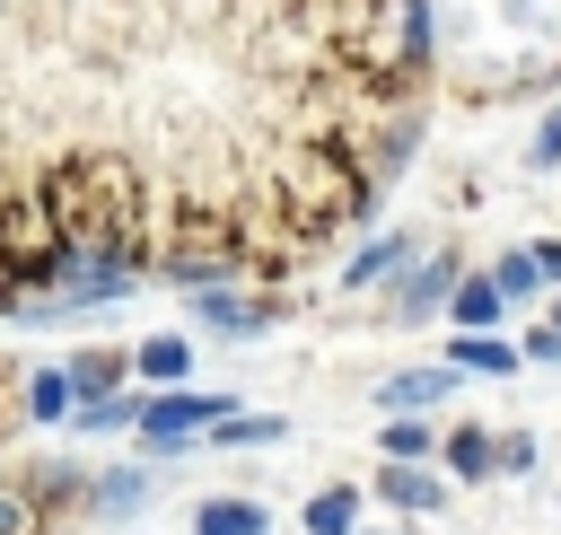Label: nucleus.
Listing matches in <instances>:
<instances>
[{"label":"nucleus","mask_w":561,"mask_h":535,"mask_svg":"<svg viewBox=\"0 0 561 535\" xmlns=\"http://www.w3.org/2000/svg\"><path fill=\"white\" fill-rule=\"evenodd\" d=\"M359 535H403V526H359Z\"/></svg>","instance_id":"nucleus-27"},{"label":"nucleus","mask_w":561,"mask_h":535,"mask_svg":"<svg viewBox=\"0 0 561 535\" xmlns=\"http://www.w3.org/2000/svg\"><path fill=\"white\" fill-rule=\"evenodd\" d=\"M140 412H149V395H123V386H114V395H96V403H79L70 421L105 439V430H140Z\"/></svg>","instance_id":"nucleus-16"},{"label":"nucleus","mask_w":561,"mask_h":535,"mask_svg":"<svg viewBox=\"0 0 561 535\" xmlns=\"http://www.w3.org/2000/svg\"><path fill=\"white\" fill-rule=\"evenodd\" d=\"M228 412H237V403H228V395H210V386H158V395H149V412H140V439H149L158 456H175V447L210 439Z\"/></svg>","instance_id":"nucleus-2"},{"label":"nucleus","mask_w":561,"mask_h":535,"mask_svg":"<svg viewBox=\"0 0 561 535\" xmlns=\"http://www.w3.org/2000/svg\"><path fill=\"white\" fill-rule=\"evenodd\" d=\"M193 351H202L193 333H149V342H131V377H140L149 395H158V386H184V377H193Z\"/></svg>","instance_id":"nucleus-8"},{"label":"nucleus","mask_w":561,"mask_h":535,"mask_svg":"<svg viewBox=\"0 0 561 535\" xmlns=\"http://www.w3.org/2000/svg\"><path fill=\"white\" fill-rule=\"evenodd\" d=\"M552 325H561V289H552Z\"/></svg>","instance_id":"nucleus-28"},{"label":"nucleus","mask_w":561,"mask_h":535,"mask_svg":"<svg viewBox=\"0 0 561 535\" xmlns=\"http://www.w3.org/2000/svg\"><path fill=\"white\" fill-rule=\"evenodd\" d=\"M193 535H272V517H263V500H202Z\"/></svg>","instance_id":"nucleus-14"},{"label":"nucleus","mask_w":561,"mask_h":535,"mask_svg":"<svg viewBox=\"0 0 561 535\" xmlns=\"http://www.w3.org/2000/svg\"><path fill=\"white\" fill-rule=\"evenodd\" d=\"M517 351L552 368V360H561V325H552V316H543V325H526V333H517Z\"/></svg>","instance_id":"nucleus-24"},{"label":"nucleus","mask_w":561,"mask_h":535,"mask_svg":"<svg viewBox=\"0 0 561 535\" xmlns=\"http://www.w3.org/2000/svg\"><path fill=\"white\" fill-rule=\"evenodd\" d=\"M456 281H465V263L456 254H421L403 281H394V325H421V316H447V298H456Z\"/></svg>","instance_id":"nucleus-3"},{"label":"nucleus","mask_w":561,"mask_h":535,"mask_svg":"<svg viewBox=\"0 0 561 535\" xmlns=\"http://www.w3.org/2000/svg\"><path fill=\"white\" fill-rule=\"evenodd\" d=\"M412 263H421V254H412V237H394V228H386V237H368V246L351 254L342 289H394V281H403Z\"/></svg>","instance_id":"nucleus-5"},{"label":"nucleus","mask_w":561,"mask_h":535,"mask_svg":"<svg viewBox=\"0 0 561 535\" xmlns=\"http://www.w3.org/2000/svg\"><path fill=\"white\" fill-rule=\"evenodd\" d=\"M456 395V368L438 360V368H394L386 386H377V412H430V403H447Z\"/></svg>","instance_id":"nucleus-11"},{"label":"nucleus","mask_w":561,"mask_h":535,"mask_svg":"<svg viewBox=\"0 0 561 535\" xmlns=\"http://www.w3.org/2000/svg\"><path fill=\"white\" fill-rule=\"evenodd\" d=\"M491 281H500V298H508V307H526V298L543 289V281H535V263H526V246H508V254L491 263Z\"/></svg>","instance_id":"nucleus-21"},{"label":"nucleus","mask_w":561,"mask_h":535,"mask_svg":"<svg viewBox=\"0 0 561 535\" xmlns=\"http://www.w3.org/2000/svg\"><path fill=\"white\" fill-rule=\"evenodd\" d=\"M526 167H561V105L535 123V140H526Z\"/></svg>","instance_id":"nucleus-23"},{"label":"nucleus","mask_w":561,"mask_h":535,"mask_svg":"<svg viewBox=\"0 0 561 535\" xmlns=\"http://www.w3.org/2000/svg\"><path fill=\"white\" fill-rule=\"evenodd\" d=\"M149 500V474H105V482H88V509H105V517H131Z\"/></svg>","instance_id":"nucleus-20"},{"label":"nucleus","mask_w":561,"mask_h":535,"mask_svg":"<svg viewBox=\"0 0 561 535\" xmlns=\"http://www.w3.org/2000/svg\"><path fill=\"white\" fill-rule=\"evenodd\" d=\"M377 491H386V509H403V517H430V509H447V474H430V465H403V456H386Z\"/></svg>","instance_id":"nucleus-10"},{"label":"nucleus","mask_w":561,"mask_h":535,"mask_svg":"<svg viewBox=\"0 0 561 535\" xmlns=\"http://www.w3.org/2000/svg\"><path fill=\"white\" fill-rule=\"evenodd\" d=\"M386 456H403V465H430V456H438V430H430L421 412H386Z\"/></svg>","instance_id":"nucleus-18"},{"label":"nucleus","mask_w":561,"mask_h":535,"mask_svg":"<svg viewBox=\"0 0 561 535\" xmlns=\"http://www.w3.org/2000/svg\"><path fill=\"white\" fill-rule=\"evenodd\" d=\"M500 474H535V439H526V430L500 439Z\"/></svg>","instance_id":"nucleus-26"},{"label":"nucleus","mask_w":561,"mask_h":535,"mask_svg":"<svg viewBox=\"0 0 561 535\" xmlns=\"http://www.w3.org/2000/svg\"><path fill=\"white\" fill-rule=\"evenodd\" d=\"M18 403H26V421L44 430V421H70V412H79V386H70V368H35V377L18 386Z\"/></svg>","instance_id":"nucleus-13"},{"label":"nucleus","mask_w":561,"mask_h":535,"mask_svg":"<svg viewBox=\"0 0 561 535\" xmlns=\"http://www.w3.org/2000/svg\"><path fill=\"white\" fill-rule=\"evenodd\" d=\"M438 465H447V482H491L500 474V439L456 421V430H438Z\"/></svg>","instance_id":"nucleus-9"},{"label":"nucleus","mask_w":561,"mask_h":535,"mask_svg":"<svg viewBox=\"0 0 561 535\" xmlns=\"http://www.w3.org/2000/svg\"><path fill=\"white\" fill-rule=\"evenodd\" d=\"M386 61H394V79H403V88L438 61V44H430V0H394V53H386Z\"/></svg>","instance_id":"nucleus-12"},{"label":"nucleus","mask_w":561,"mask_h":535,"mask_svg":"<svg viewBox=\"0 0 561 535\" xmlns=\"http://www.w3.org/2000/svg\"><path fill=\"white\" fill-rule=\"evenodd\" d=\"M526 263H535L543 289H561V237H526Z\"/></svg>","instance_id":"nucleus-25"},{"label":"nucleus","mask_w":561,"mask_h":535,"mask_svg":"<svg viewBox=\"0 0 561 535\" xmlns=\"http://www.w3.org/2000/svg\"><path fill=\"white\" fill-rule=\"evenodd\" d=\"M0 272H9L26 298H61V289L79 281V246H70V228L53 219V202H44L35 184L0 193Z\"/></svg>","instance_id":"nucleus-1"},{"label":"nucleus","mask_w":561,"mask_h":535,"mask_svg":"<svg viewBox=\"0 0 561 535\" xmlns=\"http://www.w3.org/2000/svg\"><path fill=\"white\" fill-rule=\"evenodd\" d=\"M70 368V386H79V403H96V395H114L123 386V368H131V351L114 360V351H79V360H61Z\"/></svg>","instance_id":"nucleus-15"},{"label":"nucleus","mask_w":561,"mask_h":535,"mask_svg":"<svg viewBox=\"0 0 561 535\" xmlns=\"http://www.w3.org/2000/svg\"><path fill=\"white\" fill-rule=\"evenodd\" d=\"M0 535H44V500H35V491H9V482H0Z\"/></svg>","instance_id":"nucleus-22"},{"label":"nucleus","mask_w":561,"mask_h":535,"mask_svg":"<svg viewBox=\"0 0 561 535\" xmlns=\"http://www.w3.org/2000/svg\"><path fill=\"white\" fill-rule=\"evenodd\" d=\"M447 368H456V377H517L526 351H517L508 333H447Z\"/></svg>","instance_id":"nucleus-7"},{"label":"nucleus","mask_w":561,"mask_h":535,"mask_svg":"<svg viewBox=\"0 0 561 535\" xmlns=\"http://www.w3.org/2000/svg\"><path fill=\"white\" fill-rule=\"evenodd\" d=\"M280 316H289V298H245L237 281L228 289H193V325H210V333H263Z\"/></svg>","instance_id":"nucleus-4"},{"label":"nucleus","mask_w":561,"mask_h":535,"mask_svg":"<svg viewBox=\"0 0 561 535\" xmlns=\"http://www.w3.org/2000/svg\"><path fill=\"white\" fill-rule=\"evenodd\" d=\"M298 526H307V535H359V500L333 482V491H316V500H307V517H298Z\"/></svg>","instance_id":"nucleus-19"},{"label":"nucleus","mask_w":561,"mask_h":535,"mask_svg":"<svg viewBox=\"0 0 561 535\" xmlns=\"http://www.w3.org/2000/svg\"><path fill=\"white\" fill-rule=\"evenodd\" d=\"M280 439H289L280 412H228V421L210 430V447H280Z\"/></svg>","instance_id":"nucleus-17"},{"label":"nucleus","mask_w":561,"mask_h":535,"mask_svg":"<svg viewBox=\"0 0 561 535\" xmlns=\"http://www.w3.org/2000/svg\"><path fill=\"white\" fill-rule=\"evenodd\" d=\"M500 325H508L500 281H491V272H465V281H456V298H447V333H500Z\"/></svg>","instance_id":"nucleus-6"}]
</instances>
